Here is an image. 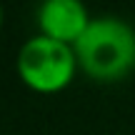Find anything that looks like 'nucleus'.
Wrapping results in <instances>:
<instances>
[{
    "instance_id": "2",
    "label": "nucleus",
    "mask_w": 135,
    "mask_h": 135,
    "mask_svg": "<svg viewBox=\"0 0 135 135\" xmlns=\"http://www.w3.org/2000/svg\"><path fill=\"white\" fill-rule=\"evenodd\" d=\"M15 68H18L20 80L40 95H53V93L65 90L73 83L75 73L80 70L73 45L40 33H35L20 45Z\"/></svg>"
},
{
    "instance_id": "3",
    "label": "nucleus",
    "mask_w": 135,
    "mask_h": 135,
    "mask_svg": "<svg viewBox=\"0 0 135 135\" xmlns=\"http://www.w3.org/2000/svg\"><path fill=\"white\" fill-rule=\"evenodd\" d=\"M93 15L83 0H40L35 10L38 33L53 40L75 45L80 35L88 30Z\"/></svg>"
},
{
    "instance_id": "1",
    "label": "nucleus",
    "mask_w": 135,
    "mask_h": 135,
    "mask_svg": "<svg viewBox=\"0 0 135 135\" xmlns=\"http://www.w3.org/2000/svg\"><path fill=\"white\" fill-rule=\"evenodd\" d=\"M78 65L98 83H115L135 70V25L118 15H98L75 45Z\"/></svg>"
}]
</instances>
